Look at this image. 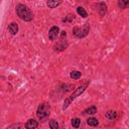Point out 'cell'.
Segmentation results:
<instances>
[{"instance_id":"obj_19","label":"cell","mask_w":129,"mask_h":129,"mask_svg":"<svg viewBox=\"0 0 129 129\" xmlns=\"http://www.w3.org/2000/svg\"><path fill=\"white\" fill-rule=\"evenodd\" d=\"M74 19H75V15H74V14H69V15L64 16V18H62L61 21H62L63 23H71Z\"/></svg>"},{"instance_id":"obj_16","label":"cell","mask_w":129,"mask_h":129,"mask_svg":"<svg viewBox=\"0 0 129 129\" xmlns=\"http://www.w3.org/2000/svg\"><path fill=\"white\" fill-rule=\"evenodd\" d=\"M70 77L73 80H79L82 77V73L80 71H72L71 74H70Z\"/></svg>"},{"instance_id":"obj_3","label":"cell","mask_w":129,"mask_h":129,"mask_svg":"<svg viewBox=\"0 0 129 129\" xmlns=\"http://www.w3.org/2000/svg\"><path fill=\"white\" fill-rule=\"evenodd\" d=\"M49 114H50V106L48 103L43 102L38 105L36 109V116L41 122H45L48 119Z\"/></svg>"},{"instance_id":"obj_4","label":"cell","mask_w":129,"mask_h":129,"mask_svg":"<svg viewBox=\"0 0 129 129\" xmlns=\"http://www.w3.org/2000/svg\"><path fill=\"white\" fill-rule=\"evenodd\" d=\"M89 32H90V24H89V22L84 23V25L82 27L75 26L73 28V34L77 38H84L89 34Z\"/></svg>"},{"instance_id":"obj_6","label":"cell","mask_w":129,"mask_h":129,"mask_svg":"<svg viewBox=\"0 0 129 129\" xmlns=\"http://www.w3.org/2000/svg\"><path fill=\"white\" fill-rule=\"evenodd\" d=\"M59 32H60V30H59V27L58 26H56V25L51 26L50 29L48 30V38H49V40L54 41L57 38Z\"/></svg>"},{"instance_id":"obj_11","label":"cell","mask_w":129,"mask_h":129,"mask_svg":"<svg viewBox=\"0 0 129 129\" xmlns=\"http://www.w3.org/2000/svg\"><path fill=\"white\" fill-rule=\"evenodd\" d=\"M105 117L109 120H116L118 118V112L113 111V110H109L105 113Z\"/></svg>"},{"instance_id":"obj_14","label":"cell","mask_w":129,"mask_h":129,"mask_svg":"<svg viewBox=\"0 0 129 129\" xmlns=\"http://www.w3.org/2000/svg\"><path fill=\"white\" fill-rule=\"evenodd\" d=\"M61 4V1H54V0H48L46 1V5L48 8H56Z\"/></svg>"},{"instance_id":"obj_1","label":"cell","mask_w":129,"mask_h":129,"mask_svg":"<svg viewBox=\"0 0 129 129\" xmlns=\"http://www.w3.org/2000/svg\"><path fill=\"white\" fill-rule=\"evenodd\" d=\"M89 84H90V81H88V80H87V82H86L85 84H83V85L79 86L77 89H75V91L71 94V96L64 99V101H63V105H62V108H61V109H62L63 111H64V110H67V109L69 108V106L71 105V103H72V102H73L77 97H79L80 95H82V94L86 91V89L88 88Z\"/></svg>"},{"instance_id":"obj_9","label":"cell","mask_w":129,"mask_h":129,"mask_svg":"<svg viewBox=\"0 0 129 129\" xmlns=\"http://www.w3.org/2000/svg\"><path fill=\"white\" fill-rule=\"evenodd\" d=\"M37 126H38V122L34 119H28L24 125V127L26 129H35V128H37Z\"/></svg>"},{"instance_id":"obj_17","label":"cell","mask_w":129,"mask_h":129,"mask_svg":"<svg viewBox=\"0 0 129 129\" xmlns=\"http://www.w3.org/2000/svg\"><path fill=\"white\" fill-rule=\"evenodd\" d=\"M71 123H72V126L74 127V128H76V129H78L79 127H80V125H81V119L80 118H73L72 120H71Z\"/></svg>"},{"instance_id":"obj_12","label":"cell","mask_w":129,"mask_h":129,"mask_svg":"<svg viewBox=\"0 0 129 129\" xmlns=\"http://www.w3.org/2000/svg\"><path fill=\"white\" fill-rule=\"evenodd\" d=\"M97 111H98L97 107H96L95 105H93V106H91V107L85 109L82 113H83V115H94V114L97 113Z\"/></svg>"},{"instance_id":"obj_21","label":"cell","mask_w":129,"mask_h":129,"mask_svg":"<svg viewBox=\"0 0 129 129\" xmlns=\"http://www.w3.org/2000/svg\"><path fill=\"white\" fill-rule=\"evenodd\" d=\"M20 128H21V124L20 123H15V124H11L6 129H20Z\"/></svg>"},{"instance_id":"obj_7","label":"cell","mask_w":129,"mask_h":129,"mask_svg":"<svg viewBox=\"0 0 129 129\" xmlns=\"http://www.w3.org/2000/svg\"><path fill=\"white\" fill-rule=\"evenodd\" d=\"M95 6H96V9H97V11H98V13H99V15L101 17L106 15V13H107V5H106L105 2H103V1L98 2V3H96Z\"/></svg>"},{"instance_id":"obj_13","label":"cell","mask_w":129,"mask_h":129,"mask_svg":"<svg viewBox=\"0 0 129 129\" xmlns=\"http://www.w3.org/2000/svg\"><path fill=\"white\" fill-rule=\"evenodd\" d=\"M87 124L91 127H97L99 125V120L97 118H94V117H90L88 120H87Z\"/></svg>"},{"instance_id":"obj_8","label":"cell","mask_w":129,"mask_h":129,"mask_svg":"<svg viewBox=\"0 0 129 129\" xmlns=\"http://www.w3.org/2000/svg\"><path fill=\"white\" fill-rule=\"evenodd\" d=\"M18 30H19V27H18V24L16 22H11L8 25V31L11 35H16Z\"/></svg>"},{"instance_id":"obj_5","label":"cell","mask_w":129,"mask_h":129,"mask_svg":"<svg viewBox=\"0 0 129 129\" xmlns=\"http://www.w3.org/2000/svg\"><path fill=\"white\" fill-rule=\"evenodd\" d=\"M59 33H60V35H59V40H58V42H57L55 45H53V49H54L55 51H63V50L67 49L68 46H69V43H68V41H67V39H66V37H67V32L63 30V31H60Z\"/></svg>"},{"instance_id":"obj_15","label":"cell","mask_w":129,"mask_h":129,"mask_svg":"<svg viewBox=\"0 0 129 129\" xmlns=\"http://www.w3.org/2000/svg\"><path fill=\"white\" fill-rule=\"evenodd\" d=\"M77 13H78L80 16H82L83 18H86V17L88 16L87 11H86L85 8L82 7V6H78V7H77Z\"/></svg>"},{"instance_id":"obj_18","label":"cell","mask_w":129,"mask_h":129,"mask_svg":"<svg viewBox=\"0 0 129 129\" xmlns=\"http://www.w3.org/2000/svg\"><path fill=\"white\" fill-rule=\"evenodd\" d=\"M117 4H118V7H119V8L125 9V8H127V6L129 5V0H126V1H124V0H119Z\"/></svg>"},{"instance_id":"obj_2","label":"cell","mask_w":129,"mask_h":129,"mask_svg":"<svg viewBox=\"0 0 129 129\" xmlns=\"http://www.w3.org/2000/svg\"><path fill=\"white\" fill-rule=\"evenodd\" d=\"M15 10H16L17 16L21 20H23L25 22H29V21H31L33 19V13H32V11L25 4H22V3L17 4L16 7H15Z\"/></svg>"},{"instance_id":"obj_20","label":"cell","mask_w":129,"mask_h":129,"mask_svg":"<svg viewBox=\"0 0 129 129\" xmlns=\"http://www.w3.org/2000/svg\"><path fill=\"white\" fill-rule=\"evenodd\" d=\"M48 125H49L50 129H58V123L54 119H50L48 122Z\"/></svg>"},{"instance_id":"obj_10","label":"cell","mask_w":129,"mask_h":129,"mask_svg":"<svg viewBox=\"0 0 129 129\" xmlns=\"http://www.w3.org/2000/svg\"><path fill=\"white\" fill-rule=\"evenodd\" d=\"M73 88H74V85H71V84H61V85L58 86V88L56 90L60 91L61 93H67V92L71 91Z\"/></svg>"}]
</instances>
